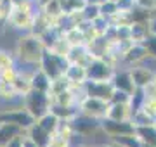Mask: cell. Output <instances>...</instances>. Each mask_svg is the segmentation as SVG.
I'll return each instance as SVG.
<instances>
[{
	"mask_svg": "<svg viewBox=\"0 0 156 147\" xmlns=\"http://www.w3.org/2000/svg\"><path fill=\"white\" fill-rule=\"evenodd\" d=\"M106 118L111 119H132V109L128 102H109Z\"/></svg>",
	"mask_w": 156,
	"mask_h": 147,
	"instance_id": "e0dca14e",
	"label": "cell"
},
{
	"mask_svg": "<svg viewBox=\"0 0 156 147\" xmlns=\"http://www.w3.org/2000/svg\"><path fill=\"white\" fill-rule=\"evenodd\" d=\"M92 26H94L95 33L99 35V36H104L106 31H108V28H109V21H108V17L99 16V17H95L94 21H92Z\"/></svg>",
	"mask_w": 156,
	"mask_h": 147,
	"instance_id": "f546056e",
	"label": "cell"
},
{
	"mask_svg": "<svg viewBox=\"0 0 156 147\" xmlns=\"http://www.w3.org/2000/svg\"><path fill=\"white\" fill-rule=\"evenodd\" d=\"M50 104H52V99H50L49 92L30 88V90L23 95V106H24V109H26L35 119H38L40 116H44L45 113H49Z\"/></svg>",
	"mask_w": 156,
	"mask_h": 147,
	"instance_id": "3957f363",
	"label": "cell"
},
{
	"mask_svg": "<svg viewBox=\"0 0 156 147\" xmlns=\"http://www.w3.org/2000/svg\"><path fill=\"white\" fill-rule=\"evenodd\" d=\"M130 101V94L128 92H123V90H113V95H111V101L109 102H128Z\"/></svg>",
	"mask_w": 156,
	"mask_h": 147,
	"instance_id": "d590c367",
	"label": "cell"
},
{
	"mask_svg": "<svg viewBox=\"0 0 156 147\" xmlns=\"http://www.w3.org/2000/svg\"><path fill=\"white\" fill-rule=\"evenodd\" d=\"M59 121H61V119L57 118L54 113H50V111H49V113H45L44 116H40V118L37 119V123H38L40 126L44 128V130L49 132V133H54V132L57 130V126H59Z\"/></svg>",
	"mask_w": 156,
	"mask_h": 147,
	"instance_id": "603a6c76",
	"label": "cell"
},
{
	"mask_svg": "<svg viewBox=\"0 0 156 147\" xmlns=\"http://www.w3.org/2000/svg\"><path fill=\"white\" fill-rule=\"evenodd\" d=\"M94 54L89 50V47L87 45H80V47H71L69 52H68V62H71V64H80V66H87L92 59H94Z\"/></svg>",
	"mask_w": 156,
	"mask_h": 147,
	"instance_id": "4fadbf2b",
	"label": "cell"
},
{
	"mask_svg": "<svg viewBox=\"0 0 156 147\" xmlns=\"http://www.w3.org/2000/svg\"><path fill=\"white\" fill-rule=\"evenodd\" d=\"M11 66H16V57L14 54H9L7 50H2L0 49V71L5 68H11Z\"/></svg>",
	"mask_w": 156,
	"mask_h": 147,
	"instance_id": "d6a6232c",
	"label": "cell"
},
{
	"mask_svg": "<svg viewBox=\"0 0 156 147\" xmlns=\"http://www.w3.org/2000/svg\"><path fill=\"white\" fill-rule=\"evenodd\" d=\"M35 121H37V119L24 109V106L0 109V123H12V125H17L23 130H28Z\"/></svg>",
	"mask_w": 156,
	"mask_h": 147,
	"instance_id": "5b68a950",
	"label": "cell"
},
{
	"mask_svg": "<svg viewBox=\"0 0 156 147\" xmlns=\"http://www.w3.org/2000/svg\"><path fill=\"white\" fill-rule=\"evenodd\" d=\"M68 64H69V62H68V59L64 56H59V54H56L54 50L45 49L44 54H42V59H40V62H38V68L42 69V71L50 78V81H52V80L59 78V76H62V74L66 73Z\"/></svg>",
	"mask_w": 156,
	"mask_h": 147,
	"instance_id": "277c9868",
	"label": "cell"
},
{
	"mask_svg": "<svg viewBox=\"0 0 156 147\" xmlns=\"http://www.w3.org/2000/svg\"><path fill=\"white\" fill-rule=\"evenodd\" d=\"M80 147H97V145H80Z\"/></svg>",
	"mask_w": 156,
	"mask_h": 147,
	"instance_id": "7bdbcfd3",
	"label": "cell"
},
{
	"mask_svg": "<svg viewBox=\"0 0 156 147\" xmlns=\"http://www.w3.org/2000/svg\"><path fill=\"white\" fill-rule=\"evenodd\" d=\"M144 92H146V97H149V99H156V78L153 80L147 87H144Z\"/></svg>",
	"mask_w": 156,
	"mask_h": 147,
	"instance_id": "74e56055",
	"label": "cell"
},
{
	"mask_svg": "<svg viewBox=\"0 0 156 147\" xmlns=\"http://www.w3.org/2000/svg\"><path fill=\"white\" fill-rule=\"evenodd\" d=\"M49 147H50V145H49Z\"/></svg>",
	"mask_w": 156,
	"mask_h": 147,
	"instance_id": "c3c4849f",
	"label": "cell"
},
{
	"mask_svg": "<svg viewBox=\"0 0 156 147\" xmlns=\"http://www.w3.org/2000/svg\"><path fill=\"white\" fill-rule=\"evenodd\" d=\"M154 126H156V119H154Z\"/></svg>",
	"mask_w": 156,
	"mask_h": 147,
	"instance_id": "bcb514c9",
	"label": "cell"
},
{
	"mask_svg": "<svg viewBox=\"0 0 156 147\" xmlns=\"http://www.w3.org/2000/svg\"><path fill=\"white\" fill-rule=\"evenodd\" d=\"M66 78L69 80V87H82L87 80V71H85V66H80V64H68L66 68Z\"/></svg>",
	"mask_w": 156,
	"mask_h": 147,
	"instance_id": "9a60e30c",
	"label": "cell"
},
{
	"mask_svg": "<svg viewBox=\"0 0 156 147\" xmlns=\"http://www.w3.org/2000/svg\"><path fill=\"white\" fill-rule=\"evenodd\" d=\"M82 16H83L85 21H94L95 17L101 16L99 5H94V4H85V7L82 9Z\"/></svg>",
	"mask_w": 156,
	"mask_h": 147,
	"instance_id": "4dcf8cb0",
	"label": "cell"
},
{
	"mask_svg": "<svg viewBox=\"0 0 156 147\" xmlns=\"http://www.w3.org/2000/svg\"><path fill=\"white\" fill-rule=\"evenodd\" d=\"M38 7L35 5L33 0H21V2H11L7 24H11L14 29L23 33H31L35 21V14Z\"/></svg>",
	"mask_w": 156,
	"mask_h": 147,
	"instance_id": "7a4b0ae2",
	"label": "cell"
},
{
	"mask_svg": "<svg viewBox=\"0 0 156 147\" xmlns=\"http://www.w3.org/2000/svg\"><path fill=\"white\" fill-rule=\"evenodd\" d=\"M50 147H71V140L69 138H66V137L59 135L57 132H54V133H50Z\"/></svg>",
	"mask_w": 156,
	"mask_h": 147,
	"instance_id": "1f68e13d",
	"label": "cell"
},
{
	"mask_svg": "<svg viewBox=\"0 0 156 147\" xmlns=\"http://www.w3.org/2000/svg\"><path fill=\"white\" fill-rule=\"evenodd\" d=\"M111 142L118 144L122 147H142V142L135 133H128V135H120V137H111Z\"/></svg>",
	"mask_w": 156,
	"mask_h": 147,
	"instance_id": "d4e9b609",
	"label": "cell"
},
{
	"mask_svg": "<svg viewBox=\"0 0 156 147\" xmlns=\"http://www.w3.org/2000/svg\"><path fill=\"white\" fill-rule=\"evenodd\" d=\"M118 11H120V9H118V2H116V0H106L104 4H101V5H99L101 16L108 17V19H109L111 16H115Z\"/></svg>",
	"mask_w": 156,
	"mask_h": 147,
	"instance_id": "f1b7e54d",
	"label": "cell"
},
{
	"mask_svg": "<svg viewBox=\"0 0 156 147\" xmlns=\"http://www.w3.org/2000/svg\"><path fill=\"white\" fill-rule=\"evenodd\" d=\"M101 130L102 133L111 138V137H120V135H128L135 133V125L132 119H111V118H102L101 119Z\"/></svg>",
	"mask_w": 156,
	"mask_h": 147,
	"instance_id": "52a82bcc",
	"label": "cell"
},
{
	"mask_svg": "<svg viewBox=\"0 0 156 147\" xmlns=\"http://www.w3.org/2000/svg\"><path fill=\"white\" fill-rule=\"evenodd\" d=\"M147 29H149V35H156V12H153L147 21Z\"/></svg>",
	"mask_w": 156,
	"mask_h": 147,
	"instance_id": "f35d334b",
	"label": "cell"
},
{
	"mask_svg": "<svg viewBox=\"0 0 156 147\" xmlns=\"http://www.w3.org/2000/svg\"><path fill=\"white\" fill-rule=\"evenodd\" d=\"M23 147H38V145H37V144H35V142L31 140V138L24 137V145H23Z\"/></svg>",
	"mask_w": 156,
	"mask_h": 147,
	"instance_id": "ab89813d",
	"label": "cell"
},
{
	"mask_svg": "<svg viewBox=\"0 0 156 147\" xmlns=\"http://www.w3.org/2000/svg\"><path fill=\"white\" fill-rule=\"evenodd\" d=\"M132 123L135 126H146V125H154V119L151 118L147 113H144L142 109H137L134 114H132Z\"/></svg>",
	"mask_w": 156,
	"mask_h": 147,
	"instance_id": "83f0119b",
	"label": "cell"
},
{
	"mask_svg": "<svg viewBox=\"0 0 156 147\" xmlns=\"http://www.w3.org/2000/svg\"><path fill=\"white\" fill-rule=\"evenodd\" d=\"M144 101H146V92H144V88L135 87L134 92L130 94V101H128V104H130V109H132V114H134L137 109L142 108Z\"/></svg>",
	"mask_w": 156,
	"mask_h": 147,
	"instance_id": "484cf974",
	"label": "cell"
},
{
	"mask_svg": "<svg viewBox=\"0 0 156 147\" xmlns=\"http://www.w3.org/2000/svg\"><path fill=\"white\" fill-rule=\"evenodd\" d=\"M21 133H26V130L19 128L17 125L12 123H0V145L4 147L7 142L14 138L16 135H21Z\"/></svg>",
	"mask_w": 156,
	"mask_h": 147,
	"instance_id": "d6986e66",
	"label": "cell"
},
{
	"mask_svg": "<svg viewBox=\"0 0 156 147\" xmlns=\"http://www.w3.org/2000/svg\"><path fill=\"white\" fill-rule=\"evenodd\" d=\"M113 87L111 80L109 81H95V80H85L83 83V94L89 97H97V99H102V101H111L113 95Z\"/></svg>",
	"mask_w": 156,
	"mask_h": 147,
	"instance_id": "30bf717a",
	"label": "cell"
},
{
	"mask_svg": "<svg viewBox=\"0 0 156 147\" xmlns=\"http://www.w3.org/2000/svg\"><path fill=\"white\" fill-rule=\"evenodd\" d=\"M62 36L71 47H80V45H87V38H85L83 31L78 26H68L62 29Z\"/></svg>",
	"mask_w": 156,
	"mask_h": 147,
	"instance_id": "ac0fdd59",
	"label": "cell"
},
{
	"mask_svg": "<svg viewBox=\"0 0 156 147\" xmlns=\"http://www.w3.org/2000/svg\"><path fill=\"white\" fill-rule=\"evenodd\" d=\"M47 47L44 45V42L38 35L33 33H24L16 43V64H30V66H38L42 54Z\"/></svg>",
	"mask_w": 156,
	"mask_h": 147,
	"instance_id": "6da1fadb",
	"label": "cell"
},
{
	"mask_svg": "<svg viewBox=\"0 0 156 147\" xmlns=\"http://www.w3.org/2000/svg\"><path fill=\"white\" fill-rule=\"evenodd\" d=\"M149 35L147 23H132L130 24V40L132 42H144Z\"/></svg>",
	"mask_w": 156,
	"mask_h": 147,
	"instance_id": "cb8c5ba5",
	"label": "cell"
},
{
	"mask_svg": "<svg viewBox=\"0 0 156 147\" xmlns=\"http://www.w3.org/2000/svg\"><path fill=\"white\" fill-rule=\"evenodd\" d=\"M30 83H31V88H35V90H42V92H49L50 90V78L40 68L31 74Z\"/></svg>",
	"mask_w": 156,
	"mask_h": 147,
	"instance_id": "44dd1931",
	"label": "cell"
},
{
	"mask_svg": "<svg viewBox=\"0 0 156 147\" xmlns=\"http://www.w3.org/2000/svg\"><path fill=\"white\" fill-rule=\"evenodd\" d=\"M87 4H94V5H101V4H104L106 0H85Z\"/></svg>",
	"mask_w": 156,
	"mask_h": 147,
	"instance_id": "60d3db41",
	"label": "cell"
},
{
	"mask_svg": "<svg viewBox=\"0 0 156 147\" xmlns=\"http://www.w3.org/2000/svg\"><path fill=\"white\" fill-rule=\"evenodd\" d=\"M130 71V76H132V81H134L135 87H139V88H144L147 87L156 78V74L151 71L149 68H146L144 64H134V66H130L128 68Z\"/></svg>",
	"mask_w": 156,
	"mask_h": 147,
	"instance_id": "8fae6325",
	"label": "cell"
},
{
	"mask_svg": "<svg viewBox=\"0 0 156 147\" xmlns=\"http://www.w3.org/2000/svg\"><path fill=\"white\" fill-rule=\"evenodd\" d=\"M140 43L146 47V50H147L149 56L156 57V35H147V38L144 42H140Z\"/></svg>",
	"mask_w": 156,
	"mask_h": 147,
	"instance_id": "e575fe53",
	"label": "cell"
},
{
	"mask_svg": "<svg viewBox=\"0 0 156 147\" xmlns=\"http://www.w3.org/2000/svg\"><path fill=\"white\" fill-rule=\"evenodd\" d=\"M0 147H2V145H0Z\"/></svg>",
	"mask_w": 156,
	"mask_h": 147,
	"instance_id": "7dc6e473",
	"label": "cell"
},
{
	"mask_svg": "<svg viewBox=\"0 0 156 147\" xmlns=\"http://www.w3.org/2000/svg\"><path fill=\"white\" fill-rule=\"evenodd\" d=\"M153 12H156V5H154V11H153Z\"/></svg>",
	"mask_w": 156,
	"mask_h": 147,
	"instance_id": "f6af8a7d",
	"label": "cell"
},
{
	"mask_svg": "<svg viewBox=\"0 0 156 147\" xmlns=\"http://www.w3.org/2000/svg\"><path fill=\"white\" fill-rule=\"evenodd\" d=\"M2 2H5V0H0V4H2Z\"/></svg>",
	"mask_w": 156,
	"mask_h": 147,
	"instance_id": "ee69618b",
	"label": "cell"
},
{
	"mask_svg": "<svg viewBox=\"0 0 156 147\" xmlns=\"http://www.w3.org/2000/svg\"><path fill=\"white\" fill-rule=\"evenodd\" d=\"M66 88H69V80L66 78V74H62V76H59V78H56V80H52V81H50L49 94H50V95H56V94L66 90Z\"/></svg>",
	"mask_w": 156,
	"mask_h": 147,
	"instance_id": "4316f807",
	"label": "cell"
},
{
	"mask_svg": "<svg viewBox=\"0 0 156 147\" xmlns=\"http://www.w3.org/2000/svg\"><path fill=\"white\" fill-rule=\"evenodd\" d=\"M24 137H26V133H21V135H16L14 138H11V140L7 142L4 147H23L24 145Z\"/></svg>",
	"mask_w": 156,
	"mask_h": 147,
	"instance_id": "8d00e7d4",
	"label": "cell"
},
{
	"mask_svg": "<svg viewBox=\"0 0 156 147\" xmlns=\"http://www.w3.org/2000/svg\"><path fill=\"white\" fill-rule=\"evenodd\" d=\"M135 135L140 138L142 144L156 145V126L154 125H146V126H135Z\"/></svg>",
	"mask_w": 156,
	"mask_h": 147,
	"instance_id": "ffe728a7",
	"label": "cell"
},
{
	"mask_svg": "<svg viewBox=\"0 0 156 147\" xmlns=\"http://www.w3.org/2000/svg\"><path fill=\"white\" fill-rule=\"evenodd\" d=\"M99 147H122V145H118V144H115V142H108V144H102V145H99Z\"/></svg>",
	"mask_w": 156,
	"mask_h": 147,
	"instance_id": "b9f144b4",
	"label": "cell"
},
{
	"mask_svg": "<svg viewBox=\"0 0 156 147\" xmlns=\"http://www.w3.org/2000/svg\"><path fill=\"white\" fill-rule=\"evenodd\" d=\"M69 121H71L73 130L78 137H89V135H94L95 132H101V119L87 116V114L80 113V111Z\"/></svg>",
	"mask_w": 156,
	"mask_h": 147,
	"instance_id": "ba28073f",
	"label": "cell"
},
{
	"mask_svg": "<svg viewBox=\"0 0 156 147\" xmlns=\"http://www.w3.org/2000/svg\"><path fill=\"white\" fill-rule=\"evenodd\" d=\"M80 109L71 108V106H61V104H50V113H54L59 119H73L78 114Z\"/></svg>",
	"mask_w": 156,
	"mask_h": 147,
	"instance_id": "7402d4cb",
	"label": "cell"
},
{
	"mask_svg": "<svg viewBox=\"0 0 156 147\" xmlns=\"http://www.w3.org/2000/svg\"><path fill=\"white\" fill-rule=\"evenodd\" d=\"M111 83L116 90H123V92H128V94H132L135 88L128 69H120V71L115 69V74L111 76Z\"/></svg>",
	"mask_w": 156,
	"mask_h": 147,
	"instance_id": "5bb4252c",
	"label": "cell"
},
{
	"mask_svg": "<svg viewBox=\"0 0 156 147\" xmlns=\"http://www.w3.org/2000/svg\"><path fill=\"white\" fill-rule=\"evenodd\" d=\"M26 137L31 138L38 147H49V144H50V133L47 130H44L37 121L26 130Z\"/></svg>",
	"mask_w": 156,
	"mask_h": 147,
	"instance_id": "2e32d148",
	"label": "cell"
},
{
	"mask_svg": "<svg viewBox=\"0 0 156 147\" xmlns=\"http://www.w3.org/2000/svg\"><path fill=\"white\" fill-rule=\"evenodd\" d=\"M149 56L146 47L139 42H132L130 47H128L125 54H123V59H122V64H128V66H134V64H139Z\"/></svg>",
	"mask_w": 156,
	"mask_h": 147,
	"instance_id": "7c38bea8",
	"label": "cell"
},
{
	"mask_svg": "<svg viewBox=\"0 0 156 147\" xmlns=\"http://www.w3.org/2000/svg\"><path fill=\"white\" fill-rule=\"evenodd\" d=\"M142 111L147 113L153 119H156V99H149V97H146L144 104H142Z\"/></svg>",
	"mask_w": 156,
	"mask_h": 147,
	"instance_id": "836d02e7",
	"label": "cell"
},
{
	"mask_svg": "<svg viewBox=\"0 0 156 147\" xmlns=\"http://www.w3.org/2000/svg\"><path fill=\"white\" fill-rule=\"evenodd\" d=\"M108 108H109V102L108 101H102V99H97V97H89V95H85L80 101V104H78L80 113L87 114V116H92V118H97V119L106 118Z\"/></svg>",
	"mask_w": 156,
	"mask_h": 147,
	"instance_id": "9c48e42d",
	"label": "cell"
},
{
	"mask_svg": "<svg viewBox=\"0 0 156 147\" xmlns=\"http://www.w3.org/2000/svg\"><path fill=\"white\" fill-rule=\"evenodd\" d=\"M115 66L108 62L104 57H94L92 61L85 66L87 71V80H95V81H109L115 74Z\"/></svg>",
	"mask_w": 156,
	"mask_h": 147,
	"instance_id": "8992f818",
	"label": "cell"
}]
</instances>
